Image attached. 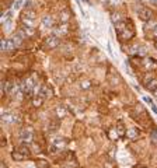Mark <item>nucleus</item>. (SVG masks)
I'll return each instance as SVG.
<instances>
[{"label":"nucleus","mask_w":157,"mask_h":168,"mask_svg":"<svg viewBox=\"0 0 157 168\" xmlns=\"http://www.w3.org/2000/svg\"><path fill=\"white\" fill-rule=\"evenodd\" d=\"M54 25V21H52V17H43L42 18V27H46V28H51V27Z\"/></svg>","instance_id":"obj_9"},{"label":"nucleus","mask_w":157,"mask_h":168,"mask_svg":"<svg viewBox=\"0 0 157 168\" xmlns=\"http://www.w3.org/2000/svg\"><path fill=\"white\" fill-rule=\"evenodd\" d=\"M16 48L17 46L13 39H3L1 41V51H4V52H13Z\"/></svg>","instance_id":"obj_1"},{"label":"nucleus","mask_w":157,"mask_h":168,"mask_svg":"<svg viewBox=\"0 0 157 168\" xmlns=\"http://www.w3.org/2000/svg\"><path fill=\"white\" fill-rule=\"evenodd\" d=\"M49 94H51V90H49L48 87H42V88H41V91H39V94H38V95H41L43 100H45L46 97H49Z\"/></svg>","instance_id":"obj_12"},{"label":"nucleus","mask_w":157,"mask_h":168,"mask_svg":"<svg viewBox=\"0 0 157 168\" xmlns=\"http://www.w3.org/2000/svg\"><path fill=\"white\" fill-rule=\"evenodd\" d=\"M59 45V39H58V37H55V35H52V37H49L46 41H45V46L48 48V49H54V48H56Z\"/></svg>","instance_id":"obj_3"},{"label":"nucleus","mask_w":157,"mask_h":168,"mask_svg":"<svg viewBox=\"0 0 157 168\" xmlns=\"http://www.w3.org/2000/svg\"><path fill=\"white\" fill-rule=\"evenodd\" d=\"M146 87L149 90H152V91H156V88H157V80H152L149 84H146Z\"/></svg>","instance_id":"obj_14"},{"label":"nucleus","mask_w":157,"mask_h":168,"mask_svg":"<svg viewBox=\"0 0 157 168\" xmlns=\"http://www.w3.org/2000/svg\"><path fill=\"white\" fill-rule=\"evenodd\" d=\"M152 16H153V13H152V10L150 9H147V7H142L140 10H139V17H140L142 20H145V21H149L150 18H152Z\"/></svg>","instance_id":"obj_2"},{"label":"nucleus","mask_w":157,"mask_h":168,"mask_svg":"<svg viewBox=\"0 0 157 168\" xmlns=\"http://www.w3.org/2000/svg\"><path fill=\"white\" fill-rule=\"evenodd\" d=\"M59 17H60V21L65 24V22H67V21H69V18H70V14H69V11H67V10H65V11H62V13H60Z\"/></svg>","instance_id":"obj_10"},{"label":"nucleus","mask_w":157,"mask_h":168,"mask_svg":"<svg viewBox=\"0 0 157 168\" xmlns=\"http://www.w3.org/2000/svg\"><path fill=\"white\" fill-rule=\"evenodd\" d=\"M20 136H21L22 142H24V140H25V142H31V140H33V132L30 130V129H24V130H21Z\"/></svg>","instance_id":"obj_5"},{"label":"nucleus","mask_w":157,"mask_h":168,"mask_svg":"<svg viewBox=\"0 0 157 168\" xmlns=\"http://www.w3.org/2000/svg\"><path fill=\"white\" fill-rule=\"evenodd\" d=\"M126 135H128V137H129V139H132V140H133L135 137L139 136V130H136V129H130V130H128V133H126Z\"/></svg>","instance_id":"obj_13"},{"label":"nucleus","mask_w":157,"mask_h":168,"mask_svg":"<svg viewBox=\"0 0 157 168\" xmlns=\"http://www.w3.org/2000/svg\"><path fill=\"white\" fill-rule=\"evenodd\" d=\"M108 135H109V139H115V137H116V133H115V130H114V132L111 130Z\"/></svg>","instance_id":"obj_16"},{"label":"nucleus","mask_w":157,"mask_h":168,"mask_svg":"<svg viewBox=\"0 0 157 168\" xmlns=\"http://www.w3.org/2000/svg\"><path fill=\"white\" fill-rule=\"evenodd\" d=\"M88 81H86V83H83V85H81V87H83V88H88Z\"/></svg>","instance_id":"obj_17"},{"label":"nucleus","mask_w":157,"mask_h":168,"mask_svg":"<svg viewBox=\"0 0 157 168\" xmlns=\"http://www.w3.org/2000/svg\"><path fill=\"white\" fill-rule=\"evenodd\" d=\"M56 114H59V118H63V116H65V109H63V108H62V106H59V108H58V109H56Z\"/></svg>","instance_id":"obj_15"},{"label":"nucleus","mask_w":157,"mask_h":168,"mask_svg":"<svg viewBox=\"0 0 157 168\" xmlns=\"http://www.w3.org/2000/svg\"><path fill=\"white\" fill-rule=\"evenodd\" d=\"M1 119L6 123H14V122H17V118L14 115H11V114H4V115L1 116Z\"/></svg>","instance_id":"obj_6"},{"label":"nucleus","mask_w":157,"mask_h":168,"mask_svg":"<svg viewBox=\"0 0 157 168\" xmlns=\"http://www.w3.org/2000/svg\"><path fill=\"white\" fill-rule=\"evenodd\" d=\"M21 31L24 32V35H25V37H33L34 34H35V30H34L33 27H27V25L22 27Z\"/></svg>","instance_id":"obj_8"},{"label":"nucleus","mask_w":157,"mask_h":168,"mask_svg":"<svg viewBox=\"0 0 157 168\" xmlns=\"http://www.w3.org/2000/svg\"><path fill=\"white\" fill-rule=\"evenodd\" d=\"M43 104V98L41 95H35V98L33 100V105L34 106H41Z\"/></svg>","instance_id":"obj_11"},{"label":"nucleus","mask_w":157,"mask_h":168,"mask_svg":"<svg viewBox=\"0 0 157 168\" xmlns=\"http://www.w3.org/2000/svg\"><path fill=\"white\" fill-rule=\"evenodd\" d=\"M27 168H35V167H34V165H28Z\"/></svg>","instance_id":"obj_18"},{"label":"nucleus","mask_w":157,"mask_h":168,"mask_svg":"<svg viewBox=\"0 0 157 168\" xmlns=\"http://www.w3.org/2000/svg\"><path fill=\"white\" fill-rule=\"evenodd\" d=\"M21 20H35V11L31 9H25L21 14Z\"/></svg>","instance_id":"obj_4"},{"label":"nucleus","mask_w":157,"mask_h":168,"mask_svg":"<svg viewBox=\"0 0 157 168\" xmlns=\"http://www.w3.org/2000/svg\"><path fill=\"white\" fill-rule=\"evenodd\" d=\"M11 156H13V158H14L16 161H22L24 158H27V156H25V154H22V153L20 151L18 148H17L16 151H13V154H11Z\"/></svg>","instance_id":"obj_7"}]
</instances>
